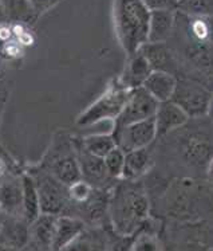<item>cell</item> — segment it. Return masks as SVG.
I'll return each mask as SVG.
<instances>
[{"mask_svg":"<svg viewBox=\"0 0 213 251\" xmlns=\"http://www.w3.org/2000/svg\"><path fill=\"white\" fill-rule=\"evenodd\" d=\"M107 208L114 230L123 236L138 232L150 214L147 195L134 180L118 185L107 203Z\"/></svg>","mask_w":213,"mask_h":251,"instance_id":"obj_1","label":"cell"},{"mask_svg":"<svg viewBox=\"0 0 213 251\" xmlns=\"http://www.w3.org/2000/svg\"><path fill=\"white\" fill-rule=\"evenodd\" d=\"M114 26L118 41L127 55L147 42L150 11L142 0H114Z\"/></svg>","mask_w":213,"mask_h":251,"instance_id":"obj_2","label":"cell"},{"mask_svg":"<svg viewBox=\"0 0 213 251\" xmlns=\"http://www.w3.org/2000/svg\"><path fill=\"white\" fill-rule=\"evenodd\" d=\"M129 92L130 90L119 85L117 78H114L109 82L105 92L78 116L76 124L79 126H92L106 120L114 121L125 106Z\"/></svg>","mask_w":213,"mask_h":251,"instance_id":"obj_3","label":"cell"},{"mask_svg":"<svg viewBox=\"0 0 213 251\" xmlns=\"http://www.w3.org/2000/svg\"><path fill=\"white\" fill-rule=\"evenodd\" d=\"M170 101L183 109L189 118H200L211 110L212 92L192 78H177Z\"/></svg>","mask_w":213,"mask_h":251,"instance_id":"obj_4","label":"cell"},{"mask_svg":"<svg viewBox=\"0 0 213 251\" xmlns=\"http://www.w3.org/2000/svg\"><path fill=\"white\" fill-rule=\"evenodd\" d=\"M35 181L41 214L59 215L67 204V187L52 175L38 174L32 176Z\"/></svg>","mask_w":213,"mask_h":251,"instance_id":"obj_5","label":"cell"},{"mask_svg":"<svg viewBox=\"0 0 213 251\" xmlns=\"http://www.w3.org/2000/svg\"><path fill=\"white\" fill-rule=\"evenodd\" d=\"M157 106V100H154L143 87L140 86L137 89H133L129 92L123 109L114 120V129L154 117Z\"/></svg>","mask_w":213,"mask_h":251,"instance_id":"obj_6","label":"cell"},{"mask_svg":"<svg viewBox=\"0 0 213 251\" xmlns=\"http://www.w3.org/2000/svg\"><path fill=\"white\" fill-rule=\"evenodd\" d=\"M112 134L114 136L117 145L123 152L149 147L154 140L157 139L154 117L114 129Z\"/></svg>","mask_w":213,"mask_h":251,"instance_id":"obj_7","label":"cell"},{"mask_svg":"<svg viewBox=\"0 0 213 251\" xmlns=\"http://www.w3.org/2000/svg\"><path fill=\"white\" fill-rule=\"evenodd\" d=\"M189 117L183 109L177 106L173 101L158 102L157 110L154 114V125H156V137H163L174 129L184 126L188 123Z\"/></svg>","mask_w":213,"mask_h":251,"instance_id":"obj_8","label":"cell"},{"mask_svg":"<svg viewBox=\"0 0 213 251\" xmlns=\"http://www.w3.org/2000/svg\"><path fill=\"white\" fill-rule=\"evenodd\" d=\"M152 70L150 63L147 62L145 55L138 50L132 55H129L125 69L122 72L121 77L117 78V81L127 90H133V89L142 86V83L145 82V79L152 73Z\"/></svg>","mask_w":213,"mask_h":251,"instance_id":"obj_9","label":"cell"},{"mask_svg":"<svg viewBox=\"0 0 213 251\" xmlns=\"http://www.w3.org/2000/svg\"><path fill=\"white\" fill-rule=\"evenodd\" d=\"M76 161L79 164L82 179L86 180L93 187L103 184L105 180L109 179L103 159L87 152L81 143L76 147Z\"/></svg>","mask_w":213,"mask_h":251,"instance_id":"obj_10","label":"cell"},{"mask_svg":"<svg viewBox=\"0 0 213 251\" xmlns=\"http://www.w3.org/2000/svg\"><path fill=\"white\" fill-rule=\"evenodd\" d=\"M85 231V222L72 216H56L55 231L51 250H67L72 242Z\"/></svg>","mask_w":213,"mask_h":251,"instance_id":"obj_11","label":"cell"},{"mask_svg":"<svg viewBox=\"0 0 213 251\" xmlns=\"http://www.w3.org/2000/svg\"><path fill=\"white\" fill-rule=\"evenodd\" d=\"M30 242L28 223L16 216L1 221L0 225V243L8 249H23Z\"/></svg>","mask_w":213,"mask_h":251,"instance_id":"obj_12","label":"cell"},{"mask_svg":"<svg viewBox=\"0 0 213 251\" xmlns=\"http://www.w3.org/2000/svg\"><path fill=\"white\" fill-rule=\"evenodd\" d=\"M177 77L172 73L163 72V70H152L147 75L142 87L146 90L158 102L169 101L172 97L173 90L176 87Z\"/></svg>","mask_w":213,"mask_h":251,"instance_id":"obj_13","label":"cell"},{"mask_svg":"<svg viewBox=\"0 0 213 251\" xmlns=\"http://www.w3.org/2000/svg\"><path fill=\"white\" fill-rule=\"evenodd\" d=\"M176 11L172 10H156L150 11L149 16V27H147V42L158 43L166 42L176 25Z\"/></svg>","mask_w":213,"mask_h":251,"instance_id":"obj_14","label":"cell"},{"mask_svg":"<svg viewBox=\"0 0 213 251\" xmlns=\"http://www.w3.org/2000/svg\"><path fill=\"white\" fill-rule=\"evenodd\" d=\"M183 152L188 164L196 167L212 164V143L201 134H193L185 140Z\"/></svg>","mask_w":213,"mask_h":251,"instance_id":"obj_15","label":"cell"},{"mask_svg":"<svg viewBox=\"0 0 213 251\" xmlns=\"http://www.w3.org/2000/svg\"><path fill=\"white\" fill-rule=\"evenodd\" d=\"M138 50L145 55L153 70H163L172 74L176 70V61L170 50L165 45V42H158V43L146 42Z\"/></svg>","mask_w":213,"mask_h":251,"instance_id":"obj_16","label":"cell"},{"mask_svg":"<svg viewBox=\"0 0 213 251\" xmlns=\"http://www.w3.org/2000/svg\"><path fill=\"white\" fill-rule=\"evenodd\" d=\"M150 167H152V156L149 152V147L125 152L122 179L136 180L143 174H146Z\"/></svg>","mask_w":213,"mask_h":251,"instance_id":"obj_17","label":"cell"},{"mask_svg":"<svg viewBox=\"0 0 213 251\" xmlns=\"http://www.w3.org/2000/svg\"><path fill=\"white\" fill-rule=\"evenodd\" d=\"M23 188L22 179H7L0 183V207L7 214L18 216L22 214Z\"/></svg>","mask_w":213,"mask_h":251,"instance_id":"obj_18","label":"cell"},{"mask_svg":"<svg viewBox=\"0 0 213 251\" xmlns=\"http://www.w3.org/2000/svg\"><path fill=\"white\" fill-rule=\"evenodd\" d=\"M22 188H23L22 216L24 218V221L28 225H31L38 216L41 215V207H39L35 181H34L31 175H24L22 177Z\"/></svg>","mask_w":213,"mask_h":251,"instance_id":"obj_19","label":"cell"},{"mask_svg":"<svg viewBox=\"0 0 213 251\" xmlns=\"http://www.w3.org/2000/svg\"><path fill=\"white\" fill-rule=\"evenodd\" d=\"M56 216L51 214H41L32 222V228L30 230V239L32 238L36 245L42 249L51 250V242L55 231Z\"/></svg>","mask_w":213,"mask_h":251,"instance_id":"obj_20","label":"cell"},{"mask_svg":"<svg viewBox=\"0 0 213 251\" xmlns=\"http://www.w3.org/2000/svg\"><path fill=\"white\" fill-rule=\"evenodd\" d=\"M52 176L66 187L76 180L82 179L81 169H79L76 157L65 156L62 159L56 160L55 164L52 167Z\"/></svg>","mask_w":213,"mask_h":251,"instance_id":"obj_21","label":"cell"},{"mask_svg":"<svg viewBox=\"0 0 213 251\" xmlns=\"http://www.w3.org/2000/svg\"><path fill=\"white\" fill-rule=\"evenodd\" d=\"M81 144L87 152L92 154H95L98 157H105L113 148L117 147L116 139L112 133H98L90 134L87 137H83L81 140Z\"/></svg>","mask_w":213,"mask_h":251,"instance_id":"obj_22","label":"cell"},{"mask_svg":"<svg viewBox=\"0 0 213 251\" xmlns=\"http://www.w3.org/2000/svg\"><path fill=\"white\" fill-rule=\"evenodd\" d=\"M187 56L196 66L211 69L212 65V49L211 42H193L187 49Z\"/></svg>","mask_w":213,"mask_h":251,"instance_id":"obj_23","label":"cell"},{"mask_svg":"<svg viewBox=\"0 0 213 251\" xmlns=\"http://www.w3.org/2000/svg\"><path fill=\"white\" fill-rule=\"evenodd\" d=\"M177 10L187 16H212L213 0H177Z\"/></svg>","mask_w":213,"mask_h":251,"instance_id":"obj_24","label":"cell"},{"mask_svg":"<svg viewBox=\"0 0 213 251\" xmlns=\"http://www.w3.org/2000/svg\"><path fill=\"white\" fill-rule=\"evenodd\" d=\"M189 34L194 42H211L212 38V26L211 16H188Z\"/></svg>","mask_w":213,"mask_h":251,"instance_id":"obj_25","label":"cell"},{"mask_svg":"<svg viewBox=\"0 0 213 251\" xmlns=\"http://www.w3.org/2000/svg\"><path fill=\"white\" fill-rule=\"evenodd\" d=\"M123 161H125V152L118 145L116 148H113L103 157V163H105V167H106V172L109 175V177H112V179L122 177Z\"/></svg>","mask_w":213,"mask_h":251,"instance_id":"obj_26","label":"cell"},{"mask_svg":"<svg viewBox=\"0 0 213 251\" xmlns=\"http://www.w3.org/2000/svg\"><path fill=\"white\" fill-rule=\"evenodd\" d=\"M94 192V187L90 183H87L86 180L79 179L67 185V196L69 199L75 201L78 204H83L87 200L90 199Z\"/></svg>","mask_w":213,"mask_h":251,"instance_id":"obj_27","label":"cell"},{"mask_svg":"<svg viewBox=\"0 0 213 251\" xmlns=\"http://www.w3.org/2000/svg\"><path fill=\"white\" fill-rule=\"evenodd\" d=\"M160 243L154 236L149 234H141L137 236V239H134L133 245H130V250H158Z\"/></svg>","mask_w":213,"mask_h":251,"instance_id":"obj_28","label":"cell"},{"mask_svg":"<svg viewBox=\"0 0 213 251\" xmlns=\"http://www.w3.org/2000/svg\"><path fill=\"white\" fill-rule=\"evenodd\" d=\"M61 1L63 0H27V3L35 15H41L43 12L51 10L52 7L58 5Z\"/></svg>","mask_w":213,"mask_h":251,"instance_id":"obj_29","label":"cell"},{"mask_svg":"<svg viewBox=\"0 0 213 251\" xmlns=\"http://www.w3.org/2000/svg\"><path fill=\"white\" fill-rule=\"evenodd\" d=\"M142 3L146 5L149 11L177 10V1L176 0H142Z\"/></svg>","mask_w":213,"mask_h":251,"instance_id":"obj_30","label":"cell"},{"mask_svg":"<svg viewBox=\"0 0 213 251\" xmlns=\"http://www.w3.org/2000/svg\"><path fill=\"white\" fill-rule=\"evenodd\" d=\"M3 54L5 56H8V58H14V59L22 58L23 54H24V47L12 38L8 42L3 43Z\"/></svg>","mask_w":213,"mask_h":251,"instance_id":"obj_31","label":"cell"},{"mask_svg":"<svg viewBox=\"0 0 213 251\" xmlns=\"http://www.w3.org/2000/svg\"><path fill=\"white\" fill-rule=\"evenodd\" d=\"M12 38H14L12 27L8 26L7 23H1V22H0V43L8 42L10 39H12Z\"/></svg>","mask_w":213,"mask_h":251,"instance_id":"obj_32","label":"cell"},{"mask_svg":"<svg viewBox=\"0 0 213 251\" xmlns=\"http://www.w3.org/2000/svg\"><path fill=\"white\" fill-rule=\"evenodd\" d=\"M7 174H8V167L5 164L4 160L0 157V183L7 177Z\"/></svg>","mask_w":213,"mask_h":251,"instance_id":"obj_33","label":"cell"},{"mask_svg":"<svg viewBox=\"0 0 213 251\" xmlns=\"http://www.w3.org/2000/svg\"><path fill=\"white\" fill-rule=\"evenodd\" d=\"M3 15H4V7H3V4H0V22L3 19Z\"/></svg>","mask_w":213,"mask_h":251,"instance_id":"obj_34","label":"cell"},{"mask_svg":"<svg viewBox=\"0 0 213 251\" xmlns=\"http://www.w3.org/2000/svg\"><path fill=\"white\" fill-rule=\"evenodd\" d=\"M0 214H1V207H0ZM0 225H1V221H0Z\"/></svg>","mask_w":213,"mask_h":251,"instance_id":"obj_35","label":"cell"},{"mask_svg":"<svg viewBox=\"0 0 213 251\" xmlns=\"http://www.w3.org/2000/svg\"><path fill=\"white\" fill-rule=\"evenodd\" d=\"M176 1H177V0H176Z\"/></svg>","mask_w":213,"mask_h":251,"instance_id":"obj_36","label":"cell"}]
</instances>
